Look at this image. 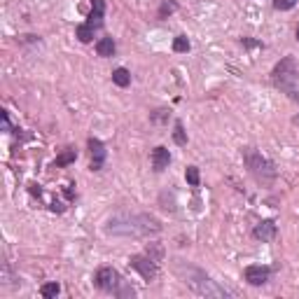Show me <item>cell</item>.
Listing matches in <instances>:
<instances>
[{
  "label": "cell",
  "mask_w": 299,
  "mask_h": 299,
  "mask_svg": "<svg viewBox=\"0 0 299 299\" xmlns=\"http://www.w3.org/2000/svg\"><path fill=\"white\" fill-rule=\"evenodd\" d=\"M106 232L115 234V236L140 238V236H150V234H159L161 222L155 215H147V213H138V215H115V217H110Z\"/></svg>",
  "instance_id": "obj_1"
},
{
  "label": "cell",
  "mask_w": 299,
  "mask_h": 299,
  "mask_svg": "<svg viewBox=\"0 0 299 299\" xmlns=\"http://www.w3.org/2000/svg\"><path fill=\"white\" fill-rule=\"evenodd\" d=\"M176 273L183 278V283H187L196 294H204V297H232V292H229L227 288H222L215 281H211L201 269H194V266H189V264H187V269H185V264H176Z\"/></svg>",
  "instance_id": "obj_2"
},
{
  "label": "cell",
  "mask_w": 299,
  "mask_h": 299,
  "mask_svg": "<svg viewBox=\"0 0 299 299\" xmlns=\"http://www.w3.org/2000/svg\"><path fill=\"white\" fill-rule=\"evenodd\" d=\"M271 82L276 89L285 91L290 96H297V84H299V68H297V61L292 56H285L281 61L273 66L271 70Z\"/></svg>",
  "instance_id": "obj_3"
},
{
  "label": "cell",
  "mask_w": 299,
  "mask_h": 299,
  "mask_svg": "<svg viewBox=\"0 0 299 299\" xmlns=\"http://www.w3.org/2000/svg\"><path fill=\"white\" fill-rule=\"evenodd\" d=\"M243 161H245V166H248V171L253 173L257 180H262V183H269V180L276 178V164L269 161L262 152H257L255 147L243 150Z\"/></svg>",
  "instance_id": "obj_4"
},
{
  "label": "cell",
  "mask_w": 299,
  "mask_h": 299,
  "mask_svg": "<svg viewBox=\"0 0 299 299\" xmlns=\"http://www.w3.org/2000/svg\"><path fill=\"white\" fill-rule=\"evenodd\" d=\"M129 264H131V269H136L147 283L157 278V262L150 255H131L129 257Z\"/></svg>",
  "instance_id": "obj_5"
},
{
  "label": "cell",
  "mask_w": 299,
  "mask_h": 299,
  "mask_svg": "<svg viewBox=\"0 0 299 299\" xmlns=\"http://www.w3.org/2000/svg\"><path fill=\"white\" fill-rule=\"evenodd\" d=\"M119 273L112 269V266H101L98 271H96V285L101 290H106V292H115L119 288Z\"/></svg>",
  "instance_id": "obj_6"
},
{
  "label": "cell",
  "mask_w": 299,
  "mask_h": 299,
  "mask_svg": "<svg viewBox=\"0 0 299 299\" xmlns=\"http://www.w3.org/2000/svg\"><path fill=\"white\" fill-rule=\"evenodd\" d=\"M89 150H91V171H101L106 164V145L101 143L98 138H89Z\"/></svg>",
  "instance_id": "obj_7"
},
{
  "label": "cell",
  "mask_w": 299,
  "mask_h": 299,
  "mask_svg": "<svg viewBox=\"0 0 299 299\" xmlns=\"http://www.w3.org/2000/svg\"><path fill=\"white\" fill-rule=\"evenodd\" d=\"M243 276L250 285H264V283L269 281V276H271V269H269V266H262V264H253L245 269Z\"/></svg>",
  "instance_id": "obj_8"
},
{
  "label": "cell",
  "mask_w": 299,
  "mask_h": 299,
  "mask_svg": "<svg viewBox=\"0 0 299 299\" xmlns=\"http://www.w3.org/2000/svg\"><path fill=\"white\" fill-rule=\"evenodd\" d=\"M103 17H106V0H91V12L87 17V23L94 31H98L103 26Z\"/></svg>",
  "instance_id": "obj_9"
},
{
  "label": "cell",
  "mask_w": 299,
  "mask_h": 299,
  "mask_svg": "<svg viewBox=\"0 0 299 299\" xmlns=\"http://www.w3.org/2000/svg\"><path fill=\"white\" fill-rule=\"evenodd\" d=\"M255 238H260L262 243H269V241H273L276 238V234H278V229H276V225H273L271 220H264V222H260L255 227Z\"/></svg>",
  "instance_id": "obj_10"
},
{
  "label": "cell",
  "mask_w": 299,
  "mask_h": 299,
  "mask_svg": "<svg viewBox=\"0 0 299 299\" xmlns=\"http://www.w3.org/2000/svg\"><path fill=\"white\" fill-rule=\"evenodd\" d=\"M168 164H171V155H168V150L164 145L152 150V166H155V171H164V168H168Z\"/></svg>",
  "instance_id": "obj_11"
},
{
  "label": "cell",
  "mask_w": 299,
  "mask_h": 299,
  "mask_svg": "<svg viewBox=\"0 0 299 299\" xmlns=\"http://www.w3.org/2000/svg\"><path fill=\"white\" fill-rule=\"evenodd\" d=\"M96 52H98V56H112L115 54V40L101 38L98 42H96Z\"/></svg>",
  "instance_id": "obj_12"
},
{
  "label": "cell",
  "mask_w": 299,
  "mask_h": 299,
  "mask_svg": "<svg viewBox=\"0 0 299 299\" xmlns=\"http://www.w3.org/2000/svg\"><path fill=\"white\" fill-rule=\"evenodd\" d=\"M112 82H115L117 87H129V84H131V72H129L127 68H117V70L112 72Z\"/></svg>",
  "instance_id": "obj_13"
},
{
  "label": "cell",
  "mask_w": 299,
  "mask_h": 299,
  "mask_svg": "<svg viewBox=\"0 0 299 299\" xmlns=\"http://www.w3.org/2000/svg\"><path fill=\"white\" fill-rule=\"evenodd\" d=\"M75 35H78L80 42H91V40H94V28L89 26V23H80V26L75 28Z\"/></svg>",
  "instance_id": "obj_14"
},
{
  "label": "cell",
  "mask_w": 299,
  "mask_h": 299,
  "mask_svg": "<svg viewBox=\"0 0 299 299\" xmlns=\"http://www.w3.org/2000/svg\"><path fill=\"white\" fill-rule=\"evenodd\" d=\"M59 292H61V285H59V283H44L42 288H40V294H42L44 299H54Z\"/></svg>",
  "instance_id": "obj_15"
},
{
  "label": "cell",
  "mask_w": 299,
  "mask_h": 299,
  "mask_svg": "<svg viewBox=\"0 0 299 299\" xmlns=\"http://www.w3.org/2000/svg\"><path fill=\"white\" fill-rule=\"evenodd\" d=\"M78 159V152H75V150H66V152H63L61 157H56V161H54V166H68V164H72V161Z\"/></svg>",
  "instance_id": "obj_16"
},
{
  "label": "cell",
  "mask_w": 299,
  "mask_h": 299,
  "mask_svg": "<svg viewBox=\"0 0 299 299\" xmlns=\"http://www.w3.org/2000/svg\"><path fill=\"white\" fill-rule=\"evenodd\" d=\"M185 178H187V183L192 185V187H199L201 176H199V168H196V166H187V171H185Z\"/></svg>",
  "instance_id": "obj_17"
},
{
  "label": "cell",
  "mask_w": 299,
  "mask_h": 299,
  "mask_svg": "<svg viewBox=\"0 0 299 299\" xmlns=\"http://www.w3.org/2000/svg\"><path fill=\"white\" fill-rule=\"evenodd\" d=\"M173 140L178 145H187V133L183 129V122H176V131H173Z\"/></svg>",
  "instance_id": "obj_18"
},
{
  "label": "cell",
  "mask_w": 299,
  "mask_h": 299,
  "mask_svg": "<svg viewBox=\"0 0 299 299\" xmlns=\"http://www.w3.org/2000/svg\"><path fill=\"white\" fill-rule=\"evenodd\" d=\"M173 49L180 52V54H183V52H189V40L185 38V35H178V38L173 40Z\"/></svg>",
  "instance_id": "obj_19"
},
{
  "label": "cell",
  "mask_w": 299,
  "mask_h": 299,
  "mask_svg": "<svg viewBox=\"0 0 299 299\" xmlns=\"http://www.w3.org/2000/svg\"><path fill=\"white\" fill-rule=\"evenodd\" d=\"M147 255L152 257L155 262H161V255H164V250H161V245H159V243H150Z\"/></svg>",
  "instance_id": "obj_20"
},
{
  "label": "cell",
  "mask_w": 299,
  "mask_h": 299,
  "mask_svg": "<svg viewBox=\"0 0 299 299\" xmlns=\"http://www.w3.org/2000/svg\"><path fill=\"white\" fill-rule=\"evenodd\" d=\"M294 5H297V0H273V7H276V10H281V12L292 10Z\"/></svg>",
  "instance_id": "obj_21"
},
{
  "label": "cell",
  "mask_w": 299,
  "mask_h": 299,
  "mask_svg": "<svg viewBox=\"0 0 299 299\" xmlns=\"http://www.w3.org/2000/svg\"><path fill=\"white\" fill-rule=\"evenodd\" d=\"M3 127H5V131H12V124H10V117H7V112H3Z\"/></svg>",
  "instance_id": "obj_22"
},
{
  "label": "cell",
  "mask_w": 299,
  "mask_h": 299,
  "mask_svg": "<svg viewBox=\"0 0 299 299\" xmlns=\"http://www.w3.org/2000/svg\"><path fill=\"white\" fill-rule=\"evenodd\" d=\"M173 10H176V5H173V3H171V5H164V7H161V12H159V14H161V17H164L166 12H173Z\"/></svg>",
  "instance_id": "obj_23"
},
{
  "label": "cell",
  "mask_w": 299,
  "mask_h": 299,
  "mask_svg": "<svg viewBox=\"0 0 299 299\" xmlns=\"http://www.w3.org/2000/svg\"><path fill=\"white\" fill-rule=\"evenodd\" d=\"M294 124H299V117H294Z\"/></svg>",
  "instance_id": "obj_24"
},
{
  "label": "cell",
  "mask_w": 299,
  "mask_h": 299,
  "mask_svg": "<svg viewBox=\"0 0 299 299\" xmlns=\"http://www.w3.org/2000/svg\"><path fill=\"white\" fill-rule=\"evenodd\" d=\"M297 40H299V28H297Z\"/></svg>",
  "instance_id": "obj_25"
}]
</instances>
